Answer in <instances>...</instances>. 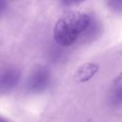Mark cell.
<instances>
[{
    "instance_id": "obj_1",
    "label": "cell",
    "mask_w": 122,
    "mask_h": 122,
    "mask_svg": "<svg viewBox=\"0 0 122 122\" xmlns=\"http://www.w3.org/2000/svg\"><path fill=\"white\" fill-rule=\"evenodd\" d=\"M92 16L80 11H71L62 16L55 24L53 37L62 47L71 46L88 29Z\"/></svg>"
},
{
    "instance_id": "obj_2",
    "label": "cell",
    "mask_w": 122,
    "mask_h": 122,
    "mask_svg": "<svg viewBox=\"0 0 122 122\" xmlns=\"http://www.w3.org/2000/svg\"><path fill=\"white\" fill-rule=\"evenodd\" d=\"M51 82V71L48 68L39 66L35 68L27 81V89L31 92H40L47 89Z\"/></svg>"
},
{
    "instance_id": "obj_3",
    "label": "cell",
    "mask_w": 122,
    "mask_h": 122,
    "mask_svg": "<svg viewBox=\"0 0 122 122\" xmlns=\"http://www.w3.org/2000/svg\"><path fill=\"white\" fill-rule=\"evenodd\" d=\"M20 71L16 68H6L0 71V93L11 91L19 82Z\"/></svg>"
},
{
    "instance_id": "obj_4",
    "label": "cell",
    "mask_w": 122,
    "mask_h": 122,
    "mask_svg": "<svg viewBox=\"0 0 122 122\" xmlns=\"http://www.w3.org/2000/svg\"><path fill=\"white\" fill-rule=\"evenodd\" d=\"M98 65L95 63H85L82 64L75 71L74 73V78L77 82H86L89 81L97 71H98Z\"/></svg>"
},
{
    "instance_id": "obj_5",
    "label": "cell",
    "mask_w": 122,
    "mask_h": 122,
    "mask_svg": "<svg viewBox=\"0 0 122 122\" xmlns=\"http://www.w3.org/2000/svg\"><path fill=\"white\" fill-rule=\"evenodd\" d=\"M110 102L112 106L122 105V85L116 87L110 95Z\"/></svg>"
},
{
    "instance_id": "obj_6",
    "label": "cell",
    "mask_w": 122,
    "mask_h": 122,
    "mask_svg": "<svg viewBox=\"0 0 122 122\" xmlns=\"http://www.w3.org/2000/svg\"><path fill=\"white\" fill-rule=\"evenodd\" d=\"M108 6L115 11H122V0H107Z\"/></svg>"
},
{
    "instance_id": "obj_7",
    "label": "cell",
    "mask_w": 122,
    "mask_h": 122,
    "mask_svg": "<svg viewBox=\"0 0 122 122\" xmlns=\"http://www.w3.org/2000/svg\"><path fill=\"white\" fill-rule=\"evenodd\" d=\"M85 0H60L61 4L63 6H66V7H72V6H76V5H79L81 4L82 2H84Z\"/></svg>"
},
{
    "instance_id": "obj_8",
    "label": "cell",
    "mask_w": 122,
    "mask_h": 122,
    "mask_svg": "<svg viewBox=\"0 0 122 122\" xmlns=\"http://www.w3.org/2000/svg\"><path fill=\"white\" fill-rule=\"evenodd\" d=\"M7 8V0H0V14L5 11Z\"/></svg>"
},
{
    "instance_id": "obj_9",
    "label": "cell",
    "mask_w": 122,
    "mask_h": 122,
    "mask_svg": "<svg viewBox=\"0 0 122 122\" xmlns=\"http://www.w3.org/2000/svg\"><path fill=\"white\" fill-rule=\"evenodd\" d=\"M0 122H9V121H8L6 118H4V117H1V116H0Z\"/></svg>"
}]
</instances>
